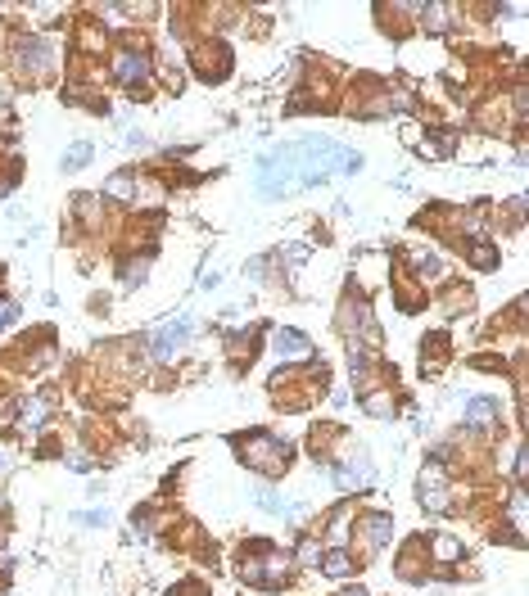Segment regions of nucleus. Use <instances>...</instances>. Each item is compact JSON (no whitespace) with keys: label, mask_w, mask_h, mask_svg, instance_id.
I'll use <instances>...</instances> for the list:
<instances>
[{"label":"nucleus","mask_w":529,"mask_h":596,"mask_svg":"<svg viewBox=\"0 0 529 596\" xmlns=\"http://www.w3.org/2000/svg\"><path fill=\"white\" fill-rule=\"evenodd\" d=\"M421 506L425 511H448V470H444V461H430L425 470H421Z\"/></svg>","instance_id":"1"},{"label":"nucleus","mask_w":529,"mask_h":596,"mask_svg":"<svg viewBox=\"0 0 529 596\" xmlns=\"http://www.w3.org/2000/svg\"><path fill=\"white\" fill-rule=\"evenodd\" d=\"M244 461L258 465V470H285V443H276V438H267V434H253L249 443H244Z\"/></svg>","instance_id":"2"},{"label":"nucleus","mask_w":529,"mask_h":596,"mask_svg":"<svg viewBox=\"0 0 529 596\" xmlns=\"http://www.w3.org/2000/svg\"><path fill=\"white\" fill-rule=\"evenodd\" d=\"M190 330H195V321L190 316H177V321H168V326H158L154 330V357H172V353H181V343L190 339Z\"/></svg>","instance_id":"3"},{"label":"nucleus","mask_w":529,"mask_h":596,"mask_svg":"<svg viewBox=\"0 0 529 596\" xmlns=\"http://www.w3.org/2000/svg\"><path fill=\"white\" fill-rule=\"evenodd\" d=\"M272 353L280 362H307V357H312V343H307V334H299V330H276Z\"/></svg>","instance_id":"4"},{"label":"nucleus","mask_w":529,"mask_h":596,"mask_svg":"<svg viewBox=\"0 0 529 596\" xmlns=\"http://www.w3.org/2000/svg\"><path fill=\"white\" fill-rule=\"evenodd\" d=\"M195 68H200V77H208V82H222L227 68H231V59H227L222 45H204L200 55H195Z\"/></svg>","instance_id":"5"},{"label":"nucleus","mask_w":529,"mask_h":596,"mask_svg":"<svg viewBox=\"0 0 529 596\" xmlns=\"http://www.w3.org/2000/svg\"><path fill=\"white\" fill-rule=\"evenodd\" d=\"M145 68H150V59H145V55H131V50H127V55H118V64H114V72H118L122 82H141Z\"/></svg>","instance_id":"6"},{"label":"nucleus","mask_w":529,"mask_h":596,"mask_svg":"<svg viewBox=\"0 0 529 596\" xmlns=\"http://www.w3.org/2000/svg\"><path fill=\"white\" fill-rule=\"evenodd\" d=\"M466 420H471V425H489V420H498V402H493V397H471V402H466Z\"/></svg>","instance_id":"7"},{"label":"nucleus","mask_w":529,"mask_h":596,"mask_svg":"<svg viewBox=\"0 0 529 596\" xmlns=\"http://www.w3.org/2000/svg\"><path fill=\"white\" fill-rule=\"evenodd\" d=\"M366 542H371V546H385L389 538H393V519L389 515H366Z\"/></svg>","instance_id":"8"},{"label":"nucleus","mask_w":529,"mask_h":596,"mask_svg":"<svg viewBox=\"0 0 529 596\" xmlns=\"http://www.w3.org/2000/svg\"><path fill=\"white\" fill-rule=\"evenodd\" d=\"M322 569L330 578H349L353 574V556L349 551H330V556H322Z\"/></svg>","instance_id":"9"},{"label":"nucleus","mask_w":529,"mask_h":596,"mask_svg":"<svg viewBox=\"0 0 529 596\" xmlns=\"http://www.w3.org/2000/svg\"><path fill=\"white\" fill-rule=\"evenodd\" d=\"M412 267H416L421 280H439V276H444V263H439L435 253H412Z\"/></svg>","instance_id":"10"},{"label":"nucleus","mask_w":529,"mask_h":596,"mask_svg":"<svg viewBox=\"0 0 529 596\" xmlns=\"http://www.w3.org/2000/svg\"><path fill=\"white\" fill-rule=\"evenodd\" d=\"M36 68V72H45V68H50V50H45L41 41H32V45H23V68Z\"/></svg>","instance_id":"11"},{"label":"nucleus","mask_w":529,"mask_h":596,"mask_svg":"<svg viewBox=\"0 0 529 596\" xmlns=\"http://www.w3.org/2000/svg\"><path fill=\"white\" fill-rule=\"evenodd\" d=\"M435 556H439L444 565H452V561L462 556V542H457V538H448V533H439V538H435Z\"/></svg>","instance_id":"12"},{"label":"nucleus","mask_w":529,"mask_h":596,"mask_svg":"<svg viewBox=\"0 0 529 596\" xmlns=\"http://www.w3.org/2000/svg\"><path fill=\"white\" fill-rule=\"evenodd\" d=\"M104 194H114V199H127V194H136V181L127 177V172H122V177H114L104 185Z\"/></svg>","instance_id":"13"},{"label":"nucleus","mask_w":529,"mask_h":596,"mask_svg":"<svg viewBox=\"0 0 529 596\" xmlns=\"http://www.w3.org/2000/svg\"><path fill=\"white\" fill-rule=\"evenodd\" d=\"M86 158H91V145L82 140V145H72L68 154H64V167H72V172H77V167H86Z\"/></svg>","instance_id":"14"},{"label":"nucleus","mask_w":529,"mask_h":596,"mask_svg":"<svg viewBox=\"0 0 529 596\" xmlns=\"http://www.w3.org/2000/svg\"><path fill=\"white\" fill-rule=\"evenodd\" d=\"M366 412H371V416L393 412V397H389V393H371V397H366Z\"/></svg>","instance_id":"15"},{"label":"nucleus","mask_w":529,"mask_h":596,"mask_svg":"<svg viewBox=\"0 0 529 596\" xmlns=\"http://www.w3.org/2000/svg\"><path fill=\"white\" fill-rule=\"evenodd\" d=\"M511 524H516V533L525 529V492H520V488L511 492Z\"/></svg>","instance_id":"16"},{"label":"nucleus","mask_w":529,"mask_h":596,"mask_svg":"<svg viewBox=\"0 0 529 596\" xmlns=\"http://www.w3.org/2000/svg\"><path fill=\"white\" fill-rule=\"evenodd\" d=\"M471 263H475V267H493V263H498V253H493L489 244H475V248H471Z\"/></svg>","instance_id":"17"},{"label":"nucleus","mask_w":529,"mask_h":596,"mask_svg":"<svg viewBox=\"0 0 529 596\" xmlns=\"http://www.w3.org/2000/svg\"><path fill=\"white\" fill-rule=\"evenodd\" d=\"M299 561H303V565H317V561H322V546H317L312 538H303V542H299Z\"/></svg>","instance_id":"18"},{"label":"nucleus","mask_w":529,"mask_h":596,"mask_svg":"<svg viewBox=\"0 0 529 596\" xmlns=\"http://www.w3.org/2000/svg\"><path fill=\"white\" fill-rule=\"evenodd\" d=\"M41 412H45V407L36 402V397H32V402H23V425H36V420H41Z\"/></svg>","instance_id":"19"},{"label":"nucleus","mask_w":529,"mask_h":596,"mask_svg":"<svg viewBox=\"0 0 529 596\" xmlns=\"http://www.w3.org/2000/svg\"><path fill=\"white\" fill-rule=\"evenodd\" d=\"M9 321H14V303H5V298H0V326H9Z\"/></svg>","instance_id":"20"},{"label":"nucleus","mask_w":529,"mask_h":596,"mask_svg":"<svg viewBox=\"0 0 529 596\" xmlns=\"http://www.w3.org/2000/svg\"><path fill=\"white\" fill-rule=\"evenodd\" d=\"M344 596H366V592H362V587H349V592H344Z\"/></svg>","instance_id":"21"},{"label":"nucleus","mask_w":529,"mask_h":596,"mask_svg":"<svg viewBox=\"0 0 529 596\" xmlns=\"http://www.w3.org/2000/svg\"><path fill=\"white\" fill-rule=\"evenodd\" d=\"M0 470H5V456H0Z\"/></svg>","instance_id":"22"},{"label":"nucleus","mask_w":529,"mask_h":596,"mask_svg":"<svg viewBox=\"0 0 529 596\" xmlns=\"http://www.w3.org/2000/svg\"><path fill=\"white\" fill-rule=\"evenodd\" d=\"M0 506H5V492H0Z\"/></svg>","instance_id":"23"}]
</instances>
